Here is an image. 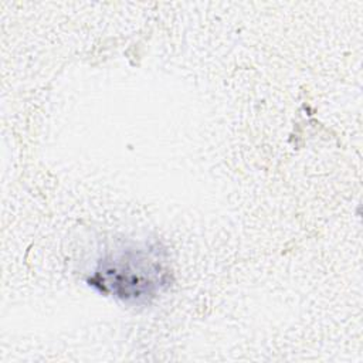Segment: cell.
<instances>
[{
    "label": "cell",
    "instance_id": "6da1fadb",
    "mask_svg": "<svg viewBox=\"0 0 363 363\" xmlns=\"http://www.w3.org/2000/svg\"><path fill=\"white\" fill-rule=\"evenodd\" d=\"M169 278L166 261L157 248L132 247L104 257L88 284L105 295L142 302L166 288Z\"/></svg>",
    "mask_w": 363,
    "mask_h": 363
}]
</instances>
